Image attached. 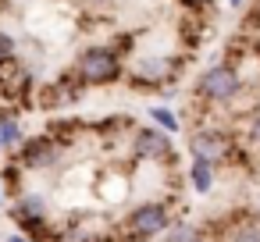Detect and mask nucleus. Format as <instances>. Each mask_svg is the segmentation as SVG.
Returning <instances> with one entry per match:
<instances>
[{
    "instance_id": "1",
    "label": "nucleus",
    "mask_w": 260,
    "mask_h": 242,
    "mask_svg": "<svg viewBox=\"0 0 260 242\" xmlns=\"http://www.w3.org/2000/svg\"><path fill=\"white\" fill-rule=\"evenodd\" d=\"M72 75L82 86H114L125 75V54L114 43H89L75 54Z\"/></svg>"
},
{
    "instance_id": "2",
    "label": "nucleus",
    "mask_w": 260,
    "mask_h": 242,
    "mask_svg": "<svg viewBox=\"0 0 260 242\" xmlns=\"http://www.w3.org/2000/svg\"><path fill=\"white\" fill-rule=\"evenodd\" d=\"M242 89H246V79H242L239 64H228V61H217L196 75V100L210 103V107L235 103L242 96Z\"/></svg>"
},
{
    "instance_id": "3",
    "label": "nucleus",
    "mask_w": 260,
    "mask_h": 242,
    "mask_svg": "<svg viewBox=\"0 0 260 242\" xmlns=\"http://www.w3.org/2000/svg\"><path fill=\"white\" fill-rule=\"evenodd\" d=\"M171 206L164 199H143L125 214V242H153L171 228Z\"/></svg>"
},
{
    "instance_id": "4",
    "label": "nucleus",
    "mask_w": 260,
    "mask_h": 242,
    "mask_svg": "<svg viewBox=\"0 0 260 242\" xmlns=\"http://www.w3.org/2000/svg\"><path fill=\"white\" fill-rule=\"evenodd\" d=\"M125 75H128L132 89L153 93V89H160V86L175 75V68H171V61H168L164 54H136L132 64H125Z\"/></svg>"
},
{
    "instance_id": "5",
    "label": "nucleus",
    "mask_w": 260,
    "mask_h": 242,
    "mask_svg": "<svg viewBox=\"0 0 260 242\" xmlns=\"http://www.w3.org/2000/svg\"><path fill=\"white\" fill-rule=\"evenodd\" d=\"M189 153H192V160H210V164H224V160H232V146H235V139L224 132V128H196L192 135H189Z\"/></svg>"
},
{
    "instance_id": "6",
    "label": "nucleus",
    "mask_w": 260,
    "mask_h": 242,
    "mask_svg": "<svg viewBox=\"0 0 260 242\" xmlns=\"http://www.w3.org/2000/svg\"><path fill=\"white\" fill-rule=\"evenodd\" d=\"M15 153H18V164H22V167H29V171H47V167H54V164L61 160L64 146H61L54 135H32V139H22Z\"/></svg>"
},
{
    "instance_id": "7",
    "label": "nucleus",
    "mask_w": 260,
    "mask_h": 242,
    "mask_svg": "<svg viewBox=\"0 0 260 242\" xmlns=\"http://www.w3.org/2000/svg\"><path fill=\"white\" fill-rule=\"evenodd\" d=\"M132 153H136V160L164 164V160L175 157V143H171L168 132H160V128H153V125H143V128H136V135H132Z\"/></svg>"
},
{
    "instance_id": "8",
    "label": "nucleus",
    "mask_w": 260,
    "mask_h": 242,
    "mask_svg": "<svg viewBox=\"0 0 260 242\" xmlns=\"http://www.w3.org/2000/svg\"><path fill=\"white\" fill-rule=\"evenodd\" d=\"M185 175H189V185L196 196H210L217 185V164H210V160H192Z\"/></svg>"
},
{
    "instance_id": "9",
    "label": "nucleus",
    "mask_w": 260,
    "mask_h": 242,
    "mask_svg": "<svg viewBox=\"0 0 260 242\" xmlns=\"http://www.w3.org/2000/svg\"><path fill=\"white\" fill-rule=\"evenodd\" d=\"M217 242H260V221L249 217V221H235L228 228L217 231Z\"/></svg>"
},
{
    "instance_id": "10",
    "label": "nucleus",
    "mask_w": 260,
    "mask_h": 242,
    "mask_svg": "<svg viewBox=\"0 0 260 242\" xmlns=\"http://www.w3.org/2000/svg\"><path fill=\"white\" fill-rule=\"evenodd\" d=\"M150 125L153 128H160V132H168V135H178L182 132V118L168 107V103H150Z\"/></svg>"
},
{
    "instance_id": "11",
    "label": "nucleus",
    "mask_w": 260,
    "mask_h": 242,
    "mask_svg": "<svg viewBox=\"0 0 260 242\" xmlns=\"http://www.w3.org/2000/svg\"><path fill=\"white\" fill-rule=\"evenodd\" d=\"M25 139V132H22V125H18V118L15 114H0V150H18V143Z\"/></svg>"
},
{
    "instance_id": "12",
    "label": "nucleus",
    "mask_w": 260,
    "mask_h": 242,
    "mask_svg": "<svg viewBox=\"0 0 260 242\" xmlns=\"http://www.w3.org/2000/svg\"><path fill=\"white\" fill-rule=\"evenodd\" d=\"M164 242H203V228L192 221H171V228L160 235Z\"/></svg>"
},
{
    "instance_id": "13",
    "label": "nucleus",
    "mask_w": 260,
    "mask_h": 242,
    "mask_svg": "<svg viewBox=\"0 0 260 242\" xmlns=\"http://www.w3.org/2000/svg\"><path fill=\"white\" fill-rule=\"evenodd\" d=\"M15 57H18V40H15V32L0 29V68H4V64H15Z\"/></svg>"
},
{
    "instance_id": "14",
    "label": "nucleus",
    "mask_w": 260,
    "mask_h": 242,
    "mask_svg": "<svg viewBox=\"0 0 260 242\" xmlns=\"http://www.w3.org/2000/svg\"><path fill=\"white\" fill-rule=\"evenodd\" d=\"M246 143H249L253 150H260V111H253V114H249V125H246Z\"/></svg>"
},
{
    "instance_id": "15",
    "label": "nucleus",
    "mask_w": 260,
    "mask_h": 242,
    "mask_svg": "<svg viewBox=\"0 0 260 242\" xmlns=\"http://www.w3.org/2000/svg\"><path fill=\"white\" fill-rule=\"evenodd\" d=\"M178 4H182V8H185L189 15H203V11H207V8L214 4V0H178Z\"/></svg>"
},
{
    "instance_id": "16",
    "label": "nucleus",
    "mask_w": 260,
    "mask_h": 242,
    "mask_svg": "<svg viewBox=\"0 0 260 242\" xmlns=\"http://www.w3.org/2000/svg\"><path fill=\"white\" fill-rule=\"evenodd\" d=\"M4 242H32V238H29V235H22V231H8V235H4Z\"/></svg>"
},
{
    "instance_id": "17",
    "label": "nucleus",
    "mask_w": 260,
    "mask_h": 242,
    "mask_svg": "<svg viewBox=\"0 0 260 242\" xmlns=\"http://www.w3.org/2000/svg\"><path fill=\"white\" fill-rule=\"evenodd\" d=\"M228 8H232V11H246V8H249V0H228Z\"/></svg>"
},
{
    "instance_id": "18",
    "label": "nucleus",
    "mask_w": 260,
    "mask_h": 242,
    "mask_svg": "<svg viewBox=\"0 0 260 242\" xmlns=\"http://www.w3.org/2000/svg\"><path fill=\"white\" fill-rule=\"evenodd\" d=\"M8 203V192H4V182H0V206H4Z\"/></svg>"
},
{
    "instance_id": "19",
    "label": "nucleus",
    "mask_w": 260,
    "mask_h": 242,
    "mask_svg": "<svg viewBox=\"0 0 260 242\" xmlns=\"http://www.w3.org/2000/svg\"><path fill=\"white\" fill-rule=\"evenodd\" d=\"M253 57H256V61H260V40H256V43H253Z\"/></svg>"
},
{
    "instance_id": "20",
    "label": "nucleus",
    "mask_w": 260,
    "mask_h": 242,
    "mask_svg": "<svg viewBox=\"0 0 260 242\" xmlns=\"http://www.w3.org/2000/svg\"><path fill=\"white\" fill-rule=\"evenodd\" d=\"M256 221H260V203H256Z\"/></svg>"
}]
</instances>
